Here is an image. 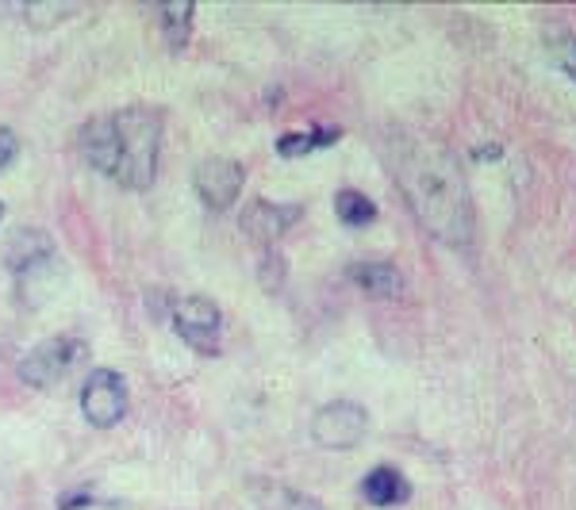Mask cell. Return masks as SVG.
I'll return each mask as SVG.
<instances>
[{
  "label": "cell",
  "instance_id": "cell-1",
  "mask_svg": "<svg viewBox=\"0 0 576 510\" xmlns=\"http://www.w3.org/2000/svg\"><path fill=\"white\" fill-rule=\"evenodd\" d=\"M392 166L419 223L450 250H469L476 238V216L454 154L439 138H400Z\"/></svg>",
  "mask_w": 576,
  "mask_h": 510
},
{
  "label": "cell",
  "instance_id": "cell-2",
  "mask_svg": "<svg viewBox=\"0 0 576 510\" xmlns=\"http://www.w3.org/2000/svg\"><path fill=\"white\" fill-rule=\"evenodd\" d=\"M85 158L93 162L104 177H112L123 188L154 185L162 150V119L151 108H123L101 115L81 135Z\"/></svg>",
  "mask_w": 576,
  "mask_h": 510
},
{
  "label": "cell",
  "instance_id": "cell-3",
  "mask_svg": "<svg viewBox=\"0 0 576 510\" xmlns=\"http://www.w3.org/2000/svg\"><path fill=\"white\" fill-rule=\"evenodd\" d=\"M85 357H89L85 342L70 339V334H58V339H47L43 345H35V350L20 361V376L31 388H54V384L70 381L73 368H81Z\"/></svg>",
  "mask_w": 576,
  "mask_h": 510
},
{
  "label": "cell",
  "instance_id": "cell-4",
  "mask_svg": "<svg viewBox=\"0 0 576 510\" xmlns=\"http://www.w3.org/2000/svg\"><path fill=\"white\" fill-rule=\"evenodd\" d=\"M369 430V410L353 399H335L316 410L311 418V438L319 449H353Z\"/></svg>",
  "mask_w": 576,
  "mask_h": 510
},
{
  "label": "cell",
  "instance_id": "cell-5",
  "mask_svg": "<svg viewBox=\"0 0 576 510\" xmlns=\"http://www.w3.org/2000/svg\"><path fill=\"white\" fill-rule=\"evenodd\" d=\"M81 410H85L89 423L101 426V430L120 423L123 410H127V388H123L115 368H93V373H89L85 388H81Z\"/></svg>",
  "mask_w": 576,
  "mask_h": 510
},
{
  "label": "cell",
  "instance_id": "cell-6",
  "mask_svg": "<svg viewBox=\"0 0 576 510\" xmlns=\"http://www.w3.org/2000/svg\"><path fill=\"white\" fill-rule=\"evenodd\" d=\"M173 323H177V334L193 345V350L200 353L219 350L224 315H219V308L212 300H204V295H185V300L173 308Z\"/></svg>",
  "mask_w": 576,
  "mask_h": 510
},
{
  "label": "cell",
  "instance_id": "cell-7",
  "mask_svg": "<svg viewBox=\"0 0 576 510\" xmlns=\"http://www.w3.org/2000/svg\"><path fill=\"white\" fill-rule=\"evenodd\" d=\"M196 192L212 211H227L243 192V166L230 158H204L196 169Z\"/></svg>",
  "mask_w": 576,
  "mask_h": 510
},
{
  "label": "cell",
  "instance_id": "cell-8",
  "mask_svg": "<svg viewBox=\"0 0 576 510\" xmlns=\"http://www.w3.org/2000/svg\"><path fill=\"white\" fill-rule=\"evenodd\" d=\"M296 216H300V208H296V204H266V200H258L250 208V216L243 219V227L250 230V235L258 238L261 246H269V242H277V238H281L285 230L296 223Z\"/></svg>",
  "mask_w": 576,
  "mask_h": 510
},
{
  "label": "cell",
  "instance_id": "cell-9",
  "mask_svg": "<svg viewBox=\"0 0 576 510\" xmlns=\"http://www.w3.org/2000/svg\"><path fill=\"white\" fill-rule=\"evenodd\" d=\"M350 277L358 281L361 292H369L373 300H400L403 295V273L389 261H366V266H353Z\"/></svg>",
  "mask_w": 576,
  "mask_h": 510
},
{
  "label": "cell",
  "instance_id": "cell-10",
  "mask_svg": "<svg viewBox=\"0 0 576 510\" xmlns=\"http://www.w3.org/2000/svg\"><path fill=\"white\" fill-rule=\"evenodd\" d=\"M361 496H366V503H373V507H397L411 496V483H408V476L397 472V468L381 465L361 480Z\"/></svg>",
  "mask_w": 576,
  "mask_h": 510
},
{
  "label": "cell",
  "instance_id": "cell-11",
  "mask_svg": "<svg viewBox=\"0 0 576 510\" xmlns=\"http://www.w3.org/2000/svg\"><path fill=\"white\" fill-rule=\"evenodd\" d=\"M335 211H339V219L346 227H369L377 219L373 200L361 196L358 188H342V192L335 196Z\"/></svg>",
  "mask_w": 576,
  "mask_h": 510
},
{
  "label": "cell",
  "instance_id": "cell-12",
  "mask_svg": "<svg viewBox=\"0 0 576 510\" xmlns=\"http://www.w3.org/2000/svg\"><path fill=\"white\" fill-rule=\"evenodd\" d=\"M331 143H339V131L319 127V131H296V135H285L281 143H277V150H281L285 158H300V154H311V150H319V146H331Z\"/></svg>",
  "mask_w": 576,
  "mask_h": 510
},
{
  "label": "cell",
  "instance_id": "cell-13",
  "mask_svg": "<svg viewBox=\"0 0 576 510\" xmlns=\"http://www.w3.org/2000/svg\"><path fill=\"white\" fill-rule=\"evenodd\" d=\"M261 488H266V491H258L261 510H323L319 503H311L308 496L285 488V483H261Z\"/></svg>",
  "mask_w": 576,
  "mask_h": 510
},
{
  "label": "cell",
  "instance_id": "cell-14",
  "mask_svg": "<svg viewBox=\"0 0 576 510\" xmlns=\"http://www.w3.org/2000/svg\"><path fill=\"white\" fill-rule=\"evenodd\" d=\"M546 46H549V58H554L557 70L576 81V35L573 31L569 28H549Z\"/></svg>",
  "mask_w": 576,
  "mask_h": 510
},
{
  "label": "cell",
  "instance_id": "cell-15",
  "mask_svg": "<svg viewBox=\"0 0 576 510\" xmlns=\"http://www.w3.org/2000/svg\"><path fill=\"white\" fill-rule=\"evenodd\" d=\"M158 15H162V23H166L169 46L181 51L188 39V23H193V4H166V8H158Z\"/></svg>",
  "mask_w": 576,
  "mask_h": 510
},
{
  "label": "cell",
  "instance_id": "cell-16",
  "mask_svg": "<svg viewBox=\"0 0 576 510\" xmlns=\"http://www.w3.org/2000/svg\"><path fill=\"white\" fill-rule=\"evenodd\" d=\"M12 158H16V135L8 127H0V169H4Z\"/></svg>",
  "mask_w": 576,
  "mask_h": 510
},
{
  "label": "cell",
  "instance_id": "cell-17",
  "mask_svg": "<svg viewBox=\"0 0 576 510\" xmlns=\"http://www.w3.org/2000/svg\"><path fill=\"white\" fill-rule=\"evenodd\" d=\"M0 216H4V204H0Z\"/></svg>",
  "mask_w": 576,
  "mask_h": 510
}]
</instances>
